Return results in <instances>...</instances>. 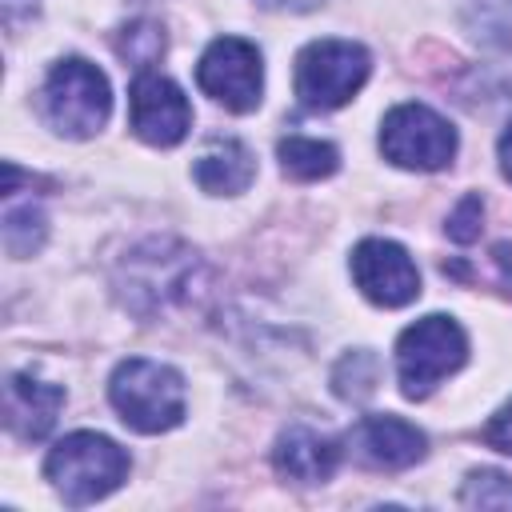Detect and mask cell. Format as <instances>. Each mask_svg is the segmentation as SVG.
I'll return each mask as SVG.
<instances>
[{
    "mask_svg": "<svg viewBox=\"0 0 512 512\" xmlns=\"http://www.w3.org/2000/svg\"><path fill=\"white\" fill-rule=\"evenodd\" d=\"M44 476L64 496V504L84 508V504L104 500L108 492H116L124 484L128 452L100 432H72L48 452Z\"/></svg>",
    "mask_w": 512,
    "mask_h": 512,
    "instance_id": "obj_2",
    "label": "cell"
},
{
    "mask_svg": "<svg viewBox=\"0 0 512 512\" xmlns=\"http://www.w3.org/2000/svg\"><path fill=\"white\" fill-rule=\"evenodd\" d=\"M484 444H492V448H500V452L512 456V400L484 424Z\"/></svg>",
    "mask_w": 512,
    "mask_h": 512,
    "instance_id": "obj_22",
    "label": "cell"
},
{
    "mask_svg": "<svg viewBox=\"0 0 512 512\" xmlns=\"http://www.w3.org/2000/svg\"><path fill=\"white\" fill-rule=\"evenodd\" d=\"M352 280L380 308H400L420 296V272L412 256L396 240H380V236L360 240L352 248Z\"/></svg>",
    "mask_w": 512,
    "mask_h": 512,
    "instance_id": "obj_10",
    "label": "cell"
},
{
    "mask_svg": "<svg viewBox=\"0 0 512 512\" xmlns=\"http://www.w3.org/2000/svg\"><path fill=\"white\" fill-rule=\"evenodd\" d=\"M116 52H120L136 72H148V68L164 56V28L152 24V20H136V24L120 28Z\"/></svg>",
    "mask_w": 512,
    "mask_h": 512,
    "instance_id": "obj_19",
    "label": "cell"
},
{
    "mask_svg": "<svg viewBox=\"0 0 512 512\" xmlns=\"http://www.w3.org/2000/svg\"><path fill=\"white\" fill-rule=\"evenodd\" d=\"M196 184L212 196H236L256 180V156L248 152V144L232 140V136H216L192 168Z\"/></svg>",
    "mask_w": 512,
    "mask_h": 512,
    "instance_id": "obj_14",
    "label": "cell"
},
{
    "mask_svg": "<svg viewBox=\"0 0 512 512\" xmlns=\"http://www.w3.org/2000/svg\"><path fill=\"white\" fill-rule=\"evenodd\" d=\"M460 504H468V508H512V476L492 472V468L472 472L460 488Z\"/></svg>",
    "mask_w": 512,
    "mask_h": 512,
    "instance_id": "obj_20",
    "label": "cell"
},
{
    "mask_svg": "<svg viewBox=\"0 0 512 512\" xmlns=\"http://www.w3.org/2000/svg\"><path fill=\"white\" fill-rule=\"evenodd\" d=\"M276 152H280L284 176H292V180H324L340 164V152L312 136H288V140H280Z\"/></svg>",
    "mask_w": 512,
    "mask_h": 512,
    "instance_id": "obj_15",
    "label": "cell"
},
{
    "mask_svg": "<svg viewBox=\"0 0 512 512\" xmlns=\"http://www.w3.org/2000/svg\"><path fill=\"white\" fill-rule=\"evenodd\" d=\"M128 128L152 144V148H172L188 136L192 128V108L184 100V92L160 76V72H136L132 92H128Z\"/></svg>",
    "mask_w": 512,
    "mask_h": 512,
    "instance_id": "obj_9",
    "label": "cell"
},
{
    "mask_svg": "<svg viewBox=\"0 0 512 512\" xmlns=\"http://www.w3.org/2000/svg\"><path fill=\"white\" fill-rule=\"evenodd\" d=\"M464 24L484 44H512V0H468Z\"/></svg>",
    "mask_w": 512,
    "mask_h": 512,
    "instance_id": "obj_18",
    "label": "cell"
},
{
    "mask_svg": "<svg viewBox=\"0 0 512 512\" xmlns=\"http://www.w3.org/2000/svg\"><path fill=\"white\" fill-rule=\"evenodd\" d=\"M468 360V336L452 316H424L408 324L396 340V376L408 400H424L444 376Z\"/></svg>",
    "mask_w": 512,
    "mask_h": 512,
    "instance_id": "obj_4",
    "label": "cell"
},
{
    "mask_svg": "<svg viewBox=\"0 0 512 512\" xmlns=\"http://www.w3.org/2000/svg\"><path fill=\"white\" fill-rule=\"evenodd\" d=\"M64 408V388L36 380V376H8L4 384V420L20 440H40L52 432L56 416Z\"/></svg>",
    "mask_w": 512,
    "mask_h": 512,
    "instance_id": "obj_12",
    "label": "cell"
},
{
    "mask_svg": "<svg viewBox=\"0 0 512 512\" xmlns=\"http://www.w3.org/2000/svg\"><path fill=\"white\" fill-rule=\"evenodd\" d=\"M424 432L400 416H364L352 432H348V452L376 472H400L412 468L416 460H424Z\"/></svg>",
    "mask_w": 512,
    "mask_h": 512,
    "instance_id": "obj_11",
    "label": "cell"
},
{
    "mask_svg": "<svg viewBox=\"0 0 512 512\" xmlns=\"http://www.w3.org/2000/svg\"><path fill=\"white\" fill-rule=\"evenodd\" d=\"M108 400L136 432H168L184 420V376L160 360L128 356L108 380Z\"/></svg>",
    "mask_w": 512,
    "mask_h": 512,
    "instance_id": "obj_1",
    "label": "cell"
},
{
    "mask_svg": "<svg viewBox=\"0 0 512 512\" xmlns=\"http://www.w3.org/2000/svg\"><path fill=\"white\" fill-rule=\"evenodd\" d=\"M480 216H484L480 196H464V200H460V208H456V212H452V220H448V236H452V240H460V244L476 240V236H480Z\"/></svg>",
    "mask_w": 512,
    "mask_h": 512,
    "instance_id": "obj_21",
    "label": "cell"
},
{
    "mask_svg": "<svg viewBox=\"0 0 512 512\" xmlns=\"http://www.w3.org/2000/svg\"><path fill=\"white\" fill-rule=\"evenodd\" d=\"M380 384V360L368 352V348H356V352H344L340 364L332 368V388L340 400L348 404H364Z\"/></svg>",
    "mask_w": 512,
    "mask_h": 512,
    "instance_id": "obj_16",
    "label": "cell"
},
{
    "mask_svg": "<svg viewBox=\"0 0 512 512\" xmlns=\"http://www.w3.org/2000/svg\"><path fill=\"white\" fill-rule=\"evenodd\" d=\"M380 152L396 168L432 172L456 156V128L428 104H396L380 124Z\"/></svg>",
    "mask_w": 512,
    "mask_h": 512,
    "instance_id": "obj_7",
    "label": "cell"
},
{
    "mask_svg": "<svg viewBox=\"0 0 512 512\" xmlns=\"http://www.w3.org/2000/svg\"><path fill=\"white\" fill-rule=\"evenodd\" d=\"M44 116L48 124L60 132V136H72V140H84V136H96L112 112V92H108V76L80 60V56H68L60 64H52L48 80H44Z\"/></svg>",
    "mask_w": 512,
    "mask_h": 512,
    "instance_id": "obj_5",
    "label": "cell"
},
{
    "mask_svg": "<svg viewBox=\"0 0 512 512\" xmlns=\"http://www.w3.org/2000/svg\"><path fill=\"white\" fill-rule=\"evenodd\" d=\"M272 460H276V472L296 484H324L340 464V448L336 440L320 436L308 424H288L272 448Z\"/></svg>",
    "mask_w": 512,
    "mask_h": 512,
    "instance_id": "obj_13",
    "label": "cell"
},
{
    "mask_svg": "<svg viewBox=\"0 0 512 512\" xmlns=\"http://www.w3.org/2000/svg\"><path fill=\"white\" fill-rule=\"evenodd\" d=\"M196 252H188L176 240H148L140 248L128 252L120 276H116V292L124 300L128 312L136 316H156L160 308L176 304L188 296L192 280H196Z\"/></svg>",
    "mask_w": 512,
    "mask_h": 512,
    "instance_id": "obj_3",
    "label": "cell"
},
{
    "mask_svg": "<svg viewBox=\"0 0 512 512\" xmlns=\"http://www.w3.org/2000/svg\"><path fill=\"white\" fill-rule=\"evenodd\" d=\"M196 84L228 112H252L264 92V64L256 44L240 36L212 40L196 64Z\"/></svg>",
    "mask_w": 512,
    "mask_h": 512,
    "instance_id": "obj_8",
    "label": "cell"
},
{
    "mask_svg": "<svg viewBox=\"0 0 512 512\" xmlns=\"http://www.w3.org/2000/svg\"><path fill=\"white\" fill-rule=\"evenodd\" d=\"M256 4H264V8H280V12H312V8H320L324 0H256Z\"/></svg>",
    "mask_w": 512,
    "mask_h": 512,
    "instance_id": "obj_24",
    "label": "cell"
},
{
    "mask_svg": "<svg viewBox=\"0 0 512 512\" xmlns=\"http://www.w3.org/2000/svg\"><path fill=\"white\" fill-rule=\"evenodd\" d=\"M500 172L512 180V120H508V128L500 136Z\"/></svg>",
    "mask_w": 512,
    "mask_h": 512,
    "instance_id": "obj_25",
    "label": "cell"
},
{
    "mask_svg": "<svg viewBox=\"0 0 512 512\" xmlns=\"http://www.w3.org/2000/svg\"><path fill=\"white\" fill-rule=\"evenodd\" d=\"M36 8H40V0H4V20L16 28L20 20L36 16Z\"/></svg>",
    "mask_w": 512,
    "mask_h": 512,
    "instance_id": "obj_23",
    "label": "cell"
},
{
    "mask_svg": "<svg viewBox=\"0 0 512 512\" xmlns=\"http://www.w3.org/2000/svg\"><path fill=\"white\" fill-rule=\"evenodd\" d=\"M368 52L352 40H312L296 56V96L308 112L348 104L368 80Z\"/></svg>",
    "mask_w": 512,
    "mask_h": 512,
    "instance_id": "obj_6",
    "label": "cell"
},
{
    "mask_svg": "<svg viewBox=\"0 0 512 512\" xmlns=\"http://www.w3.org/2000/svg\"><path fill=\"white\" fill-rule=\"evenodd\" d=\"M44 232H48L44 212L32 200L28 204H8V212H4V248H8V256H16V260L32 256L44 244Z\"/></svg>",
    "mask_w": 512,
    "mask_h": 512,
    "instance_id": "obj_17",
    "label": "cell"
}]
</instances>
